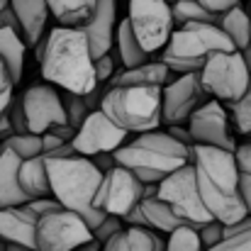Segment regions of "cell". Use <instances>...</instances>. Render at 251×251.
Masks as SVG:
<instances>
[{"label": "cell", "instance_id": "cell-10", "mask_svg": "<svg viewBox=\"0 0 251 251\" xmlns=\"http://www.w3.org/2000/svg\"><path fill=\"white\" fill-rule=\"evenodd\" d=\"M139 44L154 54L161 51L173 34V12L166 0H129L127 15Z\"/></svg>", "mask_w": 251, "mask_h": 251}, {"label": "cell", "instance_id": "cell-13", "mask_svg": "<svg viewBox=\"0 0 251 251\" xmlns=\"http://www.w3.org/2000/svg\"><path fill=\"white\" fill-rule=\"evenodd\" d=\"M188 129L195 144H207V147H220L227 151H237V142L229 127V115L225 110V102L220 100H207L202 102L188 120Z\"/></svg>", "mask_w": 251, "mask_h": 251}, {"label": "cell", "instance_id": "cell-46", "mask_svg": "<svg viewBox=\"0 0 251 251\" xmlns=\"http://www.w3.org/2000/svg\"><path fill=\"white\" fill-rule=\"evenodd\" d=\"M15 134V129H12V122H10V115H7V110L0 115V142H5V139H10Z\"/></svg>", "mask_w": 251, "mask_h": 251}, {"label": "cell", "instance_id": "cell-52", "mask_svg": "<svg viewBox=\"0 0 251 251\" xmlns=\"http://www.w3.org/2000/svg\"><path fill=\"white\" fill-rule=\"evenodd\" d=\"M168 5H173V2H180V0H166Z\"/></svg>", "mask_w": 251, "mask_h": 251}, {"label": "cell", "instance_id": "cell-18", "mask_svg": "<svg viewBox=\"0 0 251 251\" xmlns=\"http://www.w3.org/2000/svg\"><path fill=\"white\" fill-rule=\"evenodd\" d=\"M10 7L20 22V34L27 47H37L44 37L47 20H49V5L47 0H10Z\"/></svg>", "mask_w": 251, "mask_h": 251}, {"label": "cell", "instance_id": "cell-51", "mask_svg": "<svg viewBox=\"0 0 251 251\" xmlns=\"http://www.w3.org/2000/svg\"><path fill=\"white\" fill-rule=\"evenodd\" d=\"M0 251H5V242L2 239H0Z\"/></svg>", "mask_w": 251, "mask_h": 251}, {"label": "cell", "instance_id": "cell-25", "mask_svg": "<svg viewBox=\"0 0 251 251\" xmlns=\"http://www.w3.org/2000/svg\"><path fill=\"white\" fill-rule=\"evenodd\" d=\"M51 17L64 27H81L93 15L98 0H47Z\"/></svg>", "mask_w": 251, "mask_h": 251}, {"label": "cell", "instance_id": "cell-5", "mask_svg": "<svg viewBox=\"0 0 251 251\" xmlns=\"http://www.w3.org/2000/svg\"><path fill=\"white\" fill-rule=\"evenodd\" d=\"M100 110L127 132H151L164 122V85L154 83H120L107 85Z\"/></svg>", "mask_w": 251, "mask_h": 251}, {"label": "cell", "instance_id": "cell-16", "mask_svg": "<svg viewBox=\"0 0 251 251\" xmlns=\"http://www.w3.org/2000/svg\"><path fill=\"white\" fill-rule=\"evenodd\" d=\"M117 25V0H98L93 15L78 27L88 39L93 59H100L112 51Z\"/></svg>", "mask_w": 251, "mask_h": 251}, {"label": "cell", "instance_id": "cell-24", "mask_svg": "<svg viewBox=\"0 0 251 251\" xmlns=\"http://www.w3.org/2000/svg\"><path fill=\"white\" fill-rule=\"evenodd\" d=\"M25 51L27 44L22 39V34L12 27H0V56L7 64V69L12 71L15 83L22 81V71H25Z\"/></svg>", "mask_w": 251, "mask_h": 251}, {"label": "cell", "instance_id": "cell-40", "mask_svg": "<svg viewBox=\"0 0 251 251\" xmlns=\"http://www.w3.org/2000/svg\"><path fill=\"white\" fill-rule=\"evenodd\" d=\"M234 156H237V166H239V171L251 176V142L239 144L237 151H234Z\"/></svg>", "mask_w": 251, "mask_h": 251}, {"label": "cell", "instance_id": "cell-44", "mask_svg": "<svg viewBox=\"0 0 251 251\" xmlns=\"http://www.w3.org/2000/svg\"><path fill=\"white\" fill-rule=\"evenodd\" d=\"M171 137H176L178 142H183L185 147H193L195 142H193V137H190V129H183L180 125H168V129H166Z\"/></svg>", "mask_w": 251, "mask_h": 251}, {"label": "cell", "instance_id": "cell-53", "mask_svg": "<svg viewBox=\"0 0 251 251\" xmlns=\"http://www.w3.org/2000/svg\"><path fill=\"white\" fill-rule=\"evenodd\" d=\"M249 137H251V134H249Z\"/></svg>", "mask_w": 251, "mask_h": 251}, {"label": "cell", "instance_id": "cell-2", "mask_svg": "<svg viewBox=\"0 0 251 251\" xmlns=\"http://www.w3.org/2000/svg\"><path fill=\"white\" fill-rule=\"evenodd\" d=\"M190 164L195 168L200 195L210 210V215L222 222L232 225L242 217H247V207L239 193V178L242 171L237 166L234 151L207 147V144H193L190 147Z\"/></svg>", "mask_w": 251, "mask_h": 251}, {"label": "cell", "instance_id": "cell-22", "mask_svg": "<svg viewBox=\"0 0 251 251\" xmlns=\"http://www.w3.org/2000/svg\"><path fill=\"white\" fill-rule=\"evenodd\" d=\"M115 61L122 64V69H134V66H142L147 64L149 59V51L139 44L137 34L132 32V25L129 20H120L117 25V32H115Z\"/></svg>", "mask_w": 251, "mask_h": 251}, {"label": "cell", "instance_id": "cell-50", "mask_svg": "<svg viewBox=\"0 0 251 251\" xmlns=\"http://www.w3.org/2000/svg\"><path fill=\"white\" fill-rule=\"evenodd\" d=\"M2 7H10V0H0V10Z\"/></svg>", "mask_w": 251, "mask_h": 251}, {"label": "cell", "instance_id": "cell-36", "mask_svg": "<svg viewBox=\"0 0 251 251\" xmlns=\"http://www.w3.org/2000/svg\"><path fill=\"white\" fill-rule=\"evenodd\" d=\"M120 229H122V220H120V217H115V215H105V220L93 229V237L105 247V244H107V242H110Z\"/></svg>", "mask_w": 251, "mask_h": 251}, {"label": "cell", "instance_id": "cell-43", "mask_svg": "<svg viewBox=\"0 0 251 251\" xmlns=\"http://www.w3.org/2000/svg\"><path fill=\"white\" fill-rule=\"evenodd\" d=\"M239 193H242L247 215H251V176L249 173H242V178H239Z\"/></svg>", "mask_w": 251, "mask_h": 251}, {"label": "cell", "instance_id": "cell-37", "mask_svg": "<svg viewBox=\"0 0 251 251\" xmlns=\"http://www.w3.org/2000/svg\"><path fill=\"white\" fill-rule=\"evenodd\" d=\"M7 115H10V122H12V129L15 134H32L29 132V122H27V115H25V107H22V98H12L10 107H7Z\"/></svg>", "mask_w": 251, "mask_h": 251}, {"label": "cell", "instance_id": "cell-42", "mask_svg": "<svg viewBox=\"0 0 251 251\" xmlns=\"http://www.w3.org/2000/svg\"><path fill=\"white\" fill-rule=\"evenodd\" d=\"M90 161H93L95 166L100 168L102 173H107L110 168H115V166H117V161H115L112 151H102V154H95V156H90Z\"/></svg>", "mask_w": 251, "mask_h": 251}, {"label": "cell", "instance_id": "cell-26", "mask_svg": "<svg viewBox=\"0 0 251 251\" xmlns=\"http://www.w3.org/2000/svg\"><path fill=\"white\" fill-rule=\"evenodd\" d=\"M220 27H222L225 34L232 39V44H234L237 51H244V49L249 47V42H251V15L242 7V5L227 10V12L220 17Z\"/></svg>", "mask_w": 251, "mask_h": 251}, {"label": "cell", "instance_id": "cell-38", "mask_svg": "<svg viewBox=\"0 0 251 251\" xmlns=\"http://www.w3.org/2000/svg\"><path fill=\"white\" fill-rule=\"evenodd\" d=\"M115 74H117V61H115L112 51L105 54V56H100V59H95V76H98V83L100 85L110 83Z\"/></svg>", "mask_w": 251, "mask_h": 251}, {"label": "cell", "instance_id": "cell-4", "mask_svg": "<svg viewBox=\"0 0 251 251\" xmlns=\"http://www.w3.org/2000/svg\"><path fill=\"white\" fill-rule=\"evenodd\" d=\"M117 166L129 168L142 183H161L166 176L190 164V147L171 137L168 132H142L129 144L112 151Z\"/></svg>", "mask_w": 251, "mask_h": 251}, {"label": "cell", "instance_id": "cell-19", "mask_svg": "<svg viewBox=\"0 0 251 251\" xmlns=\"http://www.w3.org/2000/svg\"><path fill=\"white\" fill-rule=\"evenodd\" d=\"M20 164H22V156L0 144V207L32 202V198L25 193L20 183Z\"/></svg>", "mask_w": 251, "mask_h": 251}, {"label": "cell", "instance_id": "cell-28", "mask_svg": "<svg viewBox=\"0 0 251 251\" xmlns=\"http://www.w3.org/2000/svg\"><path fill=\"white\" fill-rule=\"evenodd\" d=\"M171 12H173V22L180 27V25H188V22H215L220 25V17L212 15L210 10H205L198 0H180V2H173L171 5Z\"/></svg>", "mask_w": 251, "mask_h": 251}, {"label": "cell", "instance_id": "cell-29", "mask_svg": "<svg viewBox=\"0 0 251 251\" xmlns=\"http://www.w3.org/2000/svg\"><path fill=\"white\" fill-rule=\"evenodd\" d=\"M164 251H205V247L198 237V229H193L188 225H180L178 229H173L168 234Z\"/></svg>", "mask_w": 251, "mask_h": 251}, {"label": "cell", "instance_id": "cell-31", "mask_svg": "<svg viewBox=\"0 0 251 251\" xmlns=\"http://www.w3.org/2000/svg\"><path fill=\"white\" fill-rule=\"evenodd\" d=\"M229 112H232V122L234 127L242 132V134H251V83L247 88V93L229 105Z\"/></svg>", "mask_w": 251, "mask_h": 251}, {"label": "cell", "instance_id": "cell-21", "mask_svg": "<svg viewBox=\"0 0 251 251\" xmlns=\"http://www.w3.org/2000/svg\"><path fill=\"white\" fill-rule=\"evenodd\" d=\"M47 159H49L47 151H42V154H37V156L22 159V164H20V183H22L25 193H27L32 200H39V198H49V195H51Z\"/></svg>", "mask_w": 251, "mask_h": 251}, {"label": "cell", "instance_id": "cell-33", "mask_svg": "<svg viewBox=\"0 0 251 251\" xmlns=\"http://www.w3.org/2000/svg\"><path fill=\"white\" fill-rule=\"evenodd\" d=\"M12 90H15V78H12V71L7 69V64L2 61V56H0V115L10 107V102H12Z\"/></svg>", "mask_w": 251, "mask_h": 251}, {"label": "cell", "instance_id": "cell-47", "mask_svg": "<svg viewBox=\"0 0 251 251\" xmlns=\"http://www.w3.org/2000/svg\"><path fill=\"white\" fill-rule=\"evenodd\" d=\"M76 251H102V244H100V242H98V239L93 237L90 242H85L83 247H78Z\"/></svg>", "mask_w": 251, "mask_h": 251}, {"label": "cell", "instance_id": "cell-14", "mask_svg": "<svg viewBox=\"0 0 251 251\" xmlns=\"http://www.w3.org/2000/svg\"><path fill=\"white\" fill-rule=\"evenodd\" d=\"M127 129H122L120 125H115L102 110H93L85 122L76 129V137H74V149L76 154L81 156H95V154H102V151H115L125 144L127 139Z\"/></svg>", "mask_w": 251, "mask_h": 251}, {"label": "cell", "instance_id": "cell-41", "mask_svg": "<svg viewBox=\"0 0 251 251\" xmlns=\"http://www.w3.org/2000/svg\"><path fill=\"white\" fill-rule=\"evenodd\" d=\"M66 144H71V142H66L64 137H59L56 132H44L42 134V151H56V149H61V147H66Z\"/></svg>", "mask_w": 251, "mask_h": 251}, {"label": "cell", "instance_id": "cell-23", "mask_svg": "<svg viewBox=\"0 0 251 251\" xmlns=\"http://www.w3.org/2000/svg\"><path fill=\"white\" fill-rule=\"evenodd\" d=\"M173 71L168 69L166 64L159 59V61H147L142 66H134V69H120L115 76H112V83H120V81H132V83H154V85H168L173 81Z\"/></svg>", "mask_w": 251, "mask_h": 251}, {"label": "cell", "instance_id": "cell-9", "mask_svg": "<svg viewBox=\"0 0 251 251\" xmlns=\"http://www.w3.org/2000/svg\"><path fill=\"white\" fill-rule=\"evenodd\" d=\"M93 239V229L88 227L83 217L64 205L39 215L34 242L37 251H76L85 242Z\"/></svg>", "mask_w": 251, "mask_h": 251}, {"label": "cell", "instance_id": "cell-3", "mask_svg": "<svg viewBox=\"0 0 251 251\" xmlns=\"http://www.w3.org/2000/svg\"><path fill=\"white\" fill-rule=\"evenodd\" d=\"M47 171H49L51 198H56L66 210L78 212L88 222V227L95 229L105 220V212L95 207V195L100 190L105 173L81 154L51 156L47 159Z\"/></svg>", "mask_w": 251, "mask_h": 251}, {"label": "cell", "instance_id": "cell-49", "mask_svg": "<svg viewBox=\"0 0 251 251\" xmlns=\"http://www.w3.org/2000/svg\"><path fill=\"white\" fill-rule=\"evenodd\" d=\"M242 56H244V61H247V66H249V71H251V42H249V47L242 51Z\"/></svg>", "mask_w": 251, "mask_h": 251}, {"label": "cell", "instance_id": "cell-15", "mask_svg": "<svg viewBox=\"0 0 251 251\" xmlns=\"http://www.w3.org/2000/svg\"><path fill=\"white\" fill-rule=\"evenodd\" d=\"M210 100V93L200 81V71L176 76L168 85H164V122L180 125L190 120V115Z\"/></svg>", "mask_w": 251, "mask_h": 251}, {"label": "cell", "instance_id": "cell-7", "mask_svg": "<svg viewBox=\"0 0 251 251\" xmlns=\"http://www.w3.org/2000/svg\"><path fill=\"white\" fill-rule=\"evenodd\" d=\"M159 198L166 202L168 207L180 217L183 225L200 229L202 225H207L210 220H215L200 195L198 188V178H195V168L193 164H185L178 171H173L159 183Z\"/></svg>", "mask_w": 251, "mask_h": 251}, {"label": "cell", "instance_id": "cell-32", "mask_svg": "<svg viewBox=\"0 0 251 251\" xmlns=\"http://www.w3.org/2000/svg\"><path fill=\"white\" fill-rule=\"evenodd\" d=\"M64 105H66V112H69V125L74 129H78L85 122V117L93 112L88 105H85L83 95H76V93H64Z\"/></svg>", "mask_w": 251, "mask_h": 251}, {"label": "cell", "instance_id": "cell-12", "mask_svg": "<svg viewBox=\"0 0 251 251\" xmlns=\"http://www.w3.org/2000/svg\"><path fill=\"white\" fill-rule=\"evenodd\" d=\"M22 107H25L32 134H44V132H49L59 125H69L64 93H59L49 83L29 85L22 93Z\"/></svg>", "mask_w": 251, "mask_h": 251}, {"label": "cell", "instance_id": "cell-34", "mask_svg": "<svg viewBox=\"0 0 251 251\" xmlns=\"http://www.w3.org/2000/svg\"><path fill=\"white\" fill-rule=\"evenodd\" d=\"M205 251H251V229L232 234V237H225L220 244H215L212 249Z\"/></svg>", "mask_w": 251, "mask_h": 251}, {"label": "cell", "instance_id": "cell-39", "mask_svg": "<svg viewBox=\"0 0 251 251\" xmlns=\"http://www.w3.org/2000/svg\"><path fill=\"white\" fill-rule=\"evenodd\" d=\"M205 10H210L212 15H217V17H222L227 10H232V7H237V5H242L239 0H198Z\"/></svg>", "mask_w": 251, "mask_h": 251}, {"label": "cell", "instance_id": "cell-30", "mask_svg": "<svg viewBox=\"0 0 251 251\" xmlns=\"http://www.w3.org/2000/svg\"><path fill=\"white\" fill-rule=\"evenodd\" d=\"M0 144L7 147V149H12L15 154H20L22 159H29V156L42 154V134H12L10 139H5Z\"/></svg>", "mask_w": 251, "mask_h": 251}, {"label": "cell", "instance_id": "cell-17", "mask_svg": "<svg viewBox=\"0 0 251 251\" xmlns=\"http://www.w3.org/2000/svg\"><path fill=\"white\" fill-rule=\"evenodd\" d=\"M39 215L27 205L15 207H0V239L5 244H22L29 249H37L34 229H37Z\"/></svg>", "mask_w": 251, "mask_h": 251}, {"label": "cell", "instance_id": "cell-27", "mask_svg": "<svg viewBox=\"0 0 251 251\" xmlns=\"http://www.w3.org/2000/svg\"><path fill=\"white\" fill-rule=\"evenodd\" d=\"M139 207H142V212H144L149 227L156 229V232H168V234H171L173 229H178V227L183 225L180 217L168 207L159 195H156V198H144V200L139 202Z\"/></svg>", "mask_w": 251, "mask_h": 251}, {"label": "cell", "instance_id": "cell-45", "mask_svg": "<svg viewBox=\"0 0 251 251\" xmlns=\"http://www.w3.org/2000/svg\"><path fill=\"white\" fill-rule=\"evenodd\" d=\"M122 222H127V225H137V227H149V222H147V217H144V212H142L139 205H137V207H134ZM149 229H151V227H149Z\"/></svg>", "mask_w": 251, "mask_h": 251}, {"label": "cell", "instance_id": "cell-1", "mask_svg": "<svg viewBox=\"0 0 251 251\" xmlns=\"http://www.w3.org/2000/svg\"><path fill=\"white\" fill-rule=\"evenodd\" d=\"M42 76L51 85H59L66 93L88 95L98 88L95 59L90 54L88 39L78 27H54L34 47Z\"/></svg>", "mask_w": 251, "mask_h": 251}, {"label": "cell", "instance_id": "cell-48", "mask_svg": "<svg viewBox=\"0 0 251 251\" xmlns=\"http://www.w3.org/2000/svg\"><path fill=\"white\" fill-rule=\"evenodd\" d=\"M5 251H37V249H29V247H22V244H5Z\"/></svg>", "mask_w": 251, "mask_h": 251}, {"label": "cell", "instance_id": "cell-11", "mask_svg": "<svg viewBox=\"0 0 251 251\" xmlns=\"http://www.w3.org/2000/svg\"><path fill=\"white\" fill-rule=\"evenodd\" d=\"M142 200H144V183L139 180V176L125 166H115L102 176L100 190L95 195V207L102 210L105 215L125 220Z\"/></svg>", "mask_w": 251, "mask_h": 251}, {"label": "cell", "instance_id": "cell-8", "mask_svg": "<svg viewBox=\"0 0 251 251\" xmlns=\"http://www.w3.org/2000/svg\"><path fill=\"white\" fill-rule=\"evenodd\" d=\"M200 81L215 100L232 105L247 93L251 83V71L242 51H237V49L217 51L205 61V66L200 71Z\"/></svg>", "mask_w": 251, "mask_h": 251}, {"label": "cell", "instance_id": "cell-20", "mask_svg": "<svg viewBox=\"0 0 251 251\" xmlns=\"http://www.w3.org/2000/svg\"><path fill=\"white\" fill-rule=\"evenodd\" d=\"M164 247L166 244L156 229L127 225L102 247V251H164Z\"/></svg>", "mask_w": 251, "mask_h": 251}, {"label": "cell", "instance_id": "cell-35", "mask_svg": "<svg viewBox=\"0 0 251 251\" xmlns=\"http://www.w3.org/2000/svg\"><path fill=\"white\" fill-rule=\"evenodd\" d=\"M198 237H200V242H202L205 249H212L215 244H220L225 239V225L217 222V220H210L207 225H202L198 229Z\"/></svg>", "mask_w": 251, "mask_h": 251}, {"label": "cell", "instance_id": "cell-6", "mask_svg": "<svg viewBox=\"0 0 251 251\" xmlns=\"http://www.w3.org/2000/svg\"><path fill=\"white\" fill-rule=\"evenodd\" d=\"M234 44L215 22H188L173 29L168 44L159 56L176 76L202 71L205 61L217 51H232Z\"/></svg>", "mask_w": 251, "mask_h": 251}]
</instances>
